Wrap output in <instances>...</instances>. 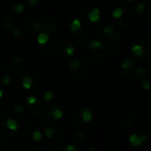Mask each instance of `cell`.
I'll return each instance as SVG.
<instances>
[{
	"instance_id": "6da1fadb",
	"label": "cell",
	"mask_w": 151,
	"mask_h": 151,
	"mask_svg": "<svg viewBox=\"0 0 151 151\" xmlns=\"http://www.w3.org/2000/svg\"><path fill=\"white\" fill-rule=\"evenodd\" d=\"M147 135H143V136H139L136 134H133L130 135V137L128 138V142L129 143L133 146V147H139L145 140H147Z\"/></svg>"
},
{
	"instance_id": "7a4b0ae2",
	"label": "cell",
	"mask_w": 151,
	"mask_h": 151,
	"mask_svg": "<svg viewBox=\"0 0 151 151\" xmlns=\"http://www.w3.org/2000/svg\"><path fill=\"white\" fill-rule=\"evenodd\" d=\"M88 19L92 23L98 21L100 19V10L97 7H94L88 13Z\"/></svg>"
},
{
	"instance_id": "3957f363",
	"label": "cell",
	"mask_w": 151,
	"mask_h": 151,
	"mask_svg": "<svg viewBox=\"0 0 151 151\" xmlns=\"http://www.w3.org/2000/svg\"><path fill=\"white\" fill-rule=\"evenodd\" d=\"M50 40V36L47 33L45 32H42L38 35L37 36V42L40 45H44L48 42V41Z\"/></svg>"
},
{
	"instance_id": "277c9868",
	"label": "cell",
	"mask_w": 151,
	"mask_h": 151,
	"mask_svg": "<svg viewBox=\"0 0 151 151\" xmlns=\"http://www.w3.org/2000/svg\"><path fill=\"white\" fill-rule=\"evenodd\" d=\"M81 119L84 122H90L93 119V113L88 109H84L81 112Z\"/></svg>"
},
{
	"instance_id": "5b68a950",
	"label": "cell",
	"mask_w": 151,
	"mask_h": 151,
	"mask_svg": "<svg viewBox=\"0 0 151 151\" xmlns=\"http://www.w3.org/2000/svg\"><path fill=\"white\" fill-rule=\"evenodd\" d=\"M6 127L11 131H16L19 128V124H18V122L15 119L10 118V119H8L6 120Z\"/></svg>"
},
{
	"instance_id": "8992f818",
	"label": "cell",
	"mask_w": 151,
	"mask_h": 151,
	"mask_svg": "<svg viewBox=\"0 0 151 151\" xmlns=\"http://www.w3.org/2000/svg\"><path fill=\"white\" fill-rule=\"evenodd\" d=\"M131 51L136 56V57H140L143 54V48L142 45L140 44H134V46H132L131 48Z\"/></svg>"
},
{
	"instance_id": "52a82bcc",
	"label": "cell",
	"mask_w": 151,
	"mask_h": 151,
	"mask_svg": "<svg viewBox=\"0 0 151 151\" xmlns=\"http://www.w3.org/2000/svg\"><path fill=\"white\" fill-rule=\"evenodd\" d=\"M33 85V80L29 76H26L22 79V87L25 89H30Z\"/></svg>"
},
{
	"instance_id": "ba28073f",
	"label": "cell",
	"mask_w": 151,
	"mask_h": 151,
	"mask_svg": "<svg viewBox=\"0 0 151 151\" xmlns=\"http://www.w3.org/2000/svg\"><path fill=\"white\" fill-rule=\"evenodd\" d=\"M88 47L92 50H98L102 47V42L98 40H92L88 42Z\"/></svg>"
},
{
	"instance_id": "9c48e42d",
	"label": "cell",
	"mask_w": 151,
	"mask_h": 151,
	"mask_svg": "<svg viewBox=\"0 0 151 151\" xmlns=\"http://www.w3.org/2000/svg\"><path fill=\"white\" fill-rule=\"evenodd\" d=\"M81 27V22L79 19H74L71 23V30L73 32H77Z\"/></svg>"
},
{
	"instance_id": "30bf717a",
	"label": "cell",
	"mask_w": 151,
	"mask_h": 151,
	"mask_svg": "<svg viewBox=\"0 0 151 151\" xmlns=\"http://www.w3.org/2000/svg\"><path fill=\"white\" fill-rule=\"evenodd\" d=\"M51 115H52V117H53L55 119H61L63 118L64 113H63V111H62L61 110H59V109H54V110L52 111Z\"/></svg>"
},
{
	"instance_id": "8fae6325",
	"label": "cell",
	"mask_w": 151,
	"mask_h": 151,
	"mask_svg": "<svg viewBox=\"0 0 151 151\" xmlns=\"http://www.w3.org/2000/svg\"><path fill=\"white\" fill-rule=\"evenodd\" d=\"M122 15H123V10L120 7H118V8L114 9L113 12H112V17L115 18V19H119V18L122 17Z\"/></svg>"
},
{
	"instance_id": "7c38bea8",
	"label": "cell",
	"mask_w": 151,
	"mask_h": 151,
	"mask_svg": "<svg viewBox=\"0 0 151 151\" xmlns=\"http://www.w3.org/2000/svg\"><path fill=\"white\" fill-rule=\"evenodd\" d=\"M121 67H122V69H124V70H129V69H131V68L133 67V62H132L131 60H129V59H127V60L122 64Z\"/></svg>"
},
{
	"instance_id": "4fadbf2b",
	"label": "cell",
	"mask_w": 151,
	"mask_h": 151,
	"mask_svg": "<svg viewBox=\"0 0 151 151\" xmlns=\"http://www.w3.org/2000/svg\"><path fill=\"white\" fill-rule=\"evenodd\" d=\"M42 138V134L39 130H35L33 133V139L36 142H40Z\"/></svg>"
},
{
	"instance_id": "5bb4252c",
	"label": "cell",
	"mask_w": 151,
	"mask_h": 151,
	"mask_svg": "<svg viewBox=\"0 0 151 151\" xmlns=\"http://www.w3.org/2000/svg\"><path fill=\"white\" fill-rule=\"evenodd\" d=\"M53 134H54V130H53V128H51V127H47L45 130H44V135H45V137H47V138H51L52 136H53Z\"/></svg>"
},
{
	"instance_id": "9a60e30c",
	"label": "cell",
	"mask_w": 151,
	"mask_h": 151,
	"mask_svg": "<svg viewBox=\"0 0 151 151\" xmlns=\"http://www.w3.org/2000/svg\"><path fill=\"white\" fill-rule=\"evenodd\" d=\"M113 31H114V28H113V27L111 26V25L106 26V27L104 28V32L107 35H109V36H111V35L113 34Z\"/></svg>"
},
{
	"instance_id": "2e32d148",
	"label": "cell",
	"mask_w": 151,
	"mask_h": 151,
	"mask_svg": "<svg viewBox=\"0 0 151 151\" xmlns=\"http://www.w3.org/2000/svg\"><path fill=\"white\" fill-rule=\"evenodd\" d=\"M145 8H146V4L144 3H140L135 8V12L137 13H142L145 10Z\"/></svg>"
},
{
	"instance_id": "e0dca14e",
	"label": "cell",
	"mask_w": 151,
	"mask_h": 151,
	"mask_svg": "<svg viewBox=\"0 0 151 151\" xmlns=\"http://www.w3.org/2000/svg\"><path fill=\"white\" fill-rule=\"evenodd\" d=\"M52 98H53V93L50 91H48L43 95V99L45 102H50L52 100Z\"/></svg>"
},
{
	"instance_id": "ac0fdd59",
	"label": "cell",
	"mask_w": 151,
	"mask_h": 151,
	"mask_svg": "<svg viewBox=\"0 0 151 151\" xmlns=\"http://www.w3.org/2000/svg\"><path fill=\"white\" fill-rule=\"evenodd\" d=\"M69 67L72 69V70H76L80 67V62L77 61V60H73L72 61L70 64H69Z\"/></svg>"
},
{
	"instance_id": "d6986e66",
	"label": "cell",
	"mask_w": 151,
	"mask_h": 151,
	"mask_svg": "<svg viewBox=\"0 0 151 151\" xmlns=\"http://www.w3.org/2000/svg\"><path fill=\"white\" fill-rule=\"evenodd\" d=\"M13 10H14V12H15L19 13V12H21L24 10V5H23L22 4H15V5H14Z\"/></svg>"
},
{
	"instance_id": "ffe728a7",
	"label": "cell",
	"mask_w": 151,
	"mask_h": 151,
	"mask_svg": "<svg viewBox=\"0 0 151 151\" xmlns=\"http://www.w3.org/2000/svg\"><path fill=\"white\" fill-rule=\"evenodd\" d=\"M36 102H37V99H36V97H35V96H29L27 97V104H29V105H33V104H35Z\"/></svg>"
},
{
	"instance_id": "44dd1931",
	"label": "cell",
	"mask_w": 151,
	"mask_h": 151,
	"mask_svg": "<svg viewBox=\"0 0 151 151\" xmlns=\"http://www.w3.org/2000/svg\"><path fill=\"white\" fill-rule=\"evenodd\" d=\"M74 52H75V48H74L73 46H72V45L68 46V47L66 48V50H65V53H66L68 56H73V55L74 54Z\"/></svg>"
},
{
	"instance_id": "7402d4cb",
	"label": "cell",
	"mask_w": 151,
	"mask_h": 151,
	"mask_svg": "<svg viewBox=\"0 0 151 151\" xmlns=\"http://www.w3.org/2000/svg\"><path fill=\"white\" fill-rule=\"evenodd\" d=\"M142 88L143 89H146V90L150 89V81H144L142 83Z\"/></svg>"
},
{
	"instance_id": "603a6c76",
	"label": "cell",
	"mask_w": 151,
	"mask_h": 151,
	"mask_svg": "<svg viewBox=\"0 0 151 151\" xmlns=\"http://www.w3.org/2000/svg\"><path fill=\"white\" fill-rule=\"evenodd\" d=\"M136 73L137 74H140V75H143V74L146 73V70L144 68H142V67H139L136 70Z\"/></svg>"
},
{
	"instance_id": "cb8c5ba5",
	"label": "cell",
	"mask_w": 151,
	"mask_h": 151,
	"mask_svg": "<svg viewBox=\"0 0 151 151\" xmlns=\"http://www.w3.org/2000/svg\"><path fill=\"white\" fill-rule=\"evenodd\" d=\"M14 111H17V112H22L23 107H22L21 105H19V104H17V105L14 106Z\"/></svg>"
},
{
	"instance_id": "d4e9b609",
	"label": "cell",
	"mask_w": 151,
	"mask_h": 151,
	"mask_svg": "<svg viewBox=\"0 0 151 151\" xmlns=\"http://www.w3.org/2000/svg\"><path fill=\"white\" fill-rule=\"evenodd\" d=\"M66 151H79V150H78V149H76V147H75V146H73V145H68V146L66 147Z\"/></svg>"
},
{
	"instance_id": "484cf974",
	"label": "cell",
	"mask_w": 151,
	"mask_h": 151,
	"mask_svg": "<svg viewBox=\"0 0 151 151\" xmlns=\"http://www.w3.org/2000/svg\"><path fill=\"white\" fill-rule=\"evenodd\" d=\"M3 82L4 84H9L11 82V77L9 75H6L4 78H3Z\"/></svg>"
},
{
	"instance_id": "4316f807",
	"label": "cell",
	"mask_w": 151,
	"mask_h": 151,
	"mask_svg": "<svg viewBox=\"0 0 151 151\" xmlns=\"http://www.w3.org/2000/svg\"><path fill=\"white\" fill-rule=\"evenodd\" d=\"M33 25H34V28H35V30H39V29H41V24L40 23H38V22H36V21H35V22H33Z\"/></svg>"
},
{
	"instance_id": "83f0119b",
	"label": "cell",
	"mask_w": 151,
	"mask_h": 151,
	"mask_svg": "<svg viewBox=\"0 0 151 151\" xmlns=\"http://www.w3.org/2000/svg\"><path fill=\"white\" fill-rule=\"evenodd\" d=\"M12 33H13V35L15 36V37H19V35H20V32H19V29H13L12 30Z\"/></svg>"
},
{
	"instance_id": "f1b7e54d",
	"label": "cell",
	"mask_w": 151,
	"mask_h": 151,
	"mask_svg": "<svg viewBox=\"0 0 151 151\" xmlns=\"http://www.w3.org/2000/svg\"><path fill=\"white\" fill-rule=\"evenodd\" d=\"M28 4H29L31 6H35V5L37 4V1H36V0H29V1H28Z\"/></svg>"
},
{
	"instance_id": "f546056e",
	"label": "cell",
	"mask_w": 151,
	"mask_h": 151,
	"mask_svg": "<svg viewBox=\"0 0 151 151\" xmlns=\"http://www.w3.org/2000/svg\"><path fill=\"white\" fill-rule=\"evenodd\" d=\"M77 136H78V137H81V138H83V137H85V133H83V132H79Z\"/></svg>"
},
{
	"instance_id": "4dcf8cb0",
	"label": "cell",
	"mask_w": 151,
	"mask_h": 151,
	"mask_svg": "<svg viewBox=\"0 0 151 151\" xmlns=\"http://www.w3.org/2000/svg\"><path fill=\"white\" fill-rule=\"evenodd\" d=\"M88 151H96V150H95V148L90 147V148H88Z\"/></svg>"
},
{
	"instance_id": "1f68e13d",
	"label": "cell",
	"mask_w": 151,
	"mask_h": 151,
	"mask_svg": "<svg viewBox=\"0 0 151 151\" xmlns=\"http://www.w3.org/2000/svg\"><path fill=\"white\" fill-rule=\"evenodd\" d=\"M3 96H4V92L2 89H0V98H2Z\"/></svg>"
}]
</instances>
